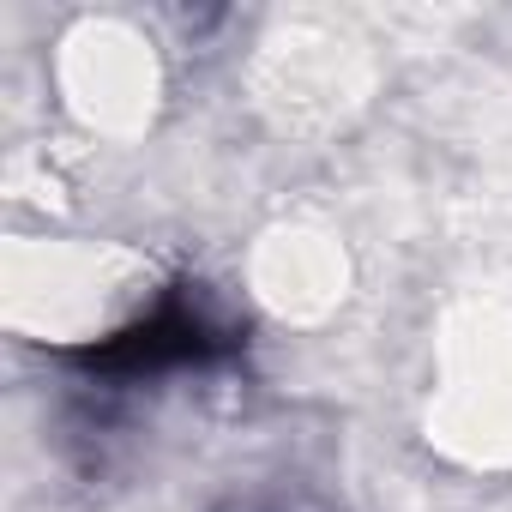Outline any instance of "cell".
Masks as SVG:
<instances>
[{"mask_svg": "<svg viewBox=\"0 0 512 512\" xmlns=\"http://www.w3.org/2000/svg\"><path fill=\"white\" fill-rule=\"evenodd\" d=\"M211 350H217V332H211L199 314H187V308H163L157 320H145V326H133L127 338H115L109 350H97V362H103V368H127V374H139V368L199 362V356H211Z\"/></svg>", "mask_w": 512, "mask_h": 512, "instance_id": "1", "label": "cell"}]
</instances>
